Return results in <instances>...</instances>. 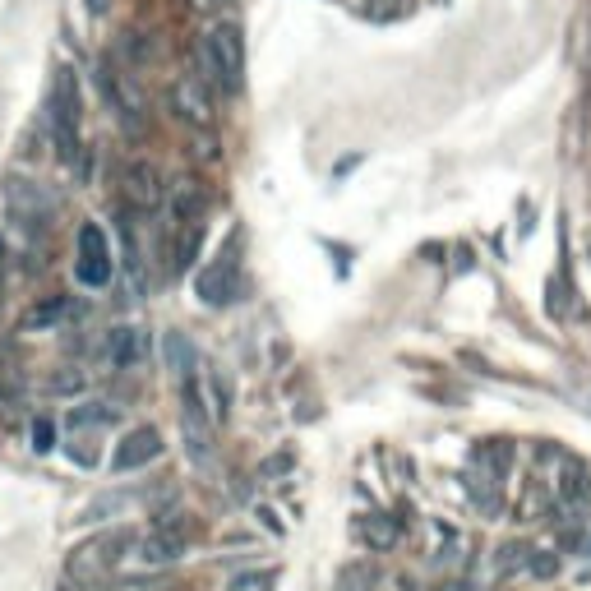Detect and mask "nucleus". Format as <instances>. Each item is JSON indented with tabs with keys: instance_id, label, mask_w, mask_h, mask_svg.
Segmentation results:
<instances>
[{
	"instance_id": "2eb2a0df",
	"label": "nucleus",
	"mask_w": 591,
	"mask_h": 591,
	"mask_svg": "<svg viewBox=\"0 0 591 591\" xmlns=\"http://www.w3.org/2000/svg\"><path fill=\"white\" fill-rule=\"evenodd\" d=\"M116 236H121V254H125V273H130L134 291H144V250H139V231H134V213L125 208L121 222H116Z\"/></svg>"
},
{
	"instance_id": "f8f14e48",
	"label": "nucleus",
	"mask_w": 591,
	"mask_h": 591,
	"mask_svg": "<svg viewBox=\"0 0 591 591\" xmlns=\"http://www.w3.org/2000/svg\"><path fill=\"white\" fill-rule=\"evenodd\" d=\"M121 194L130 213H148V208L162 204V176H157L153 162H130L121 176Z\"/></svg>"
},
{
	"instance_id": "6e6552de",
	"label": "nucleus",
	"mask_w": 591,
	"mask_h": 591,
	"mask_svg": "<svg viewBox=\"0 0 591 591\" xmlns=\"http://www.w3.org/2000/svg\"><path fill=\"white\" fill-rule=\"evenodd\" d=\"M171 107H176V116L190 125H199V130H208V125L218 121V102H213V88L199 79V74H181L176 84H171Z\"/></svg>"
},
{
	"instance_id": "aec40b11",
	"label": "nucleus",
	"mask_w": 591,
	"mask_h": 591,
	"mask_svg": "<svg viewBox=\"0 0 591 591\" xmlns=\"http://www.w3.org/2000/svg\"><path fill=\"white\" fill-rule=\"evenodd\" d=\"M527 559H531V545L508 541V545H499V550H495V573H499V578H508V573L527 568Z\"/></svg>"
},
{
	"instance_id": "20e7f679",
	"label": "nucleus",
	"mask_w": 591,
	"mask_h": 591,
	"mask_svg": "<svg viewBox=\"0 0 591 591\" xmlns=\"http://www.w3.org/2000/svg\"><path fill=\"white\" fill-rule=\"evenodd\" d=\"M134 545L139 541H134L130 527H116V531H107V536H97V541L79 545L70 555V578H102V573H111L125 555H134Z\"/></svg>"
},
{
	"instance_id": "7c9ffc66",
	"label": "nucleus",
	"mask_w": 591,
	"mask_h": 591,
	"mask_svg": "<svg viewBox=\"0 0 591 591\" xmlns=\"http://www.w3.org/2000/svg\"><path fill=\"white\" fill-rule=\"evenodd\" d=\"M199 10H218V5H231V0H194Z\"/></svg>"
},
{
	"instance_id": "1a4fd4ad",
	"label": "nucleus",
	"mask_w": 591,
	"mask_h": 591,
	"mask_svg": "<svg viewBox=\"0 0 591 591\" xmlns=\"http://www.w3.org/2000/svg\"><path fill=\"white\" fill-rule=\"evenodd\" d=\"M97 88H102V97H107L111 116L121 121V130L139 139V134H144V107H139V97L130 93L125 74H121V70H111V65H102V70H97Z\"/></svg>"
},
{
	"instance_id": "412c9836",
	"label": "nucleus",
	"mask_w": 591,
	"mask_h": 591,
	"mask_svg": "<svg viewBox=\"0 0 591 591\" xmlns=\"http://www.w3.org/2000/svg\"><path fill=\"white\" fill-rule=\"evenodd\" d=\"M111 421H116V407H111V402H84V407L70 411L74 430H84V425H111Z\"/></svg>"
},
{
	"instance_id": "dca6fc26",
	"label": "nucleus",
	"mask_w": 591,
	"mask_h": 591,
	"mask_svg": "<svg viewBox=\"0 0 591 591\" xmlns=\"http://www.w3.org/2000/svg\"><path fill=\"white\" fill-rule=\"evenodd\" d=\"M467 495L485 518H499V513H504V481L485 476V471H467Z\"/></svg>"
},
{
	"instance_id": "bb28decb",
	"label": "nucleus",
	"mask_w": 591,
	"mask_h": 591,
	"mask_svg": "<svg viewBox=\"0 0 591 591\" xmlns=\"http://www.w3.org/2000/svg\"><path fill=\"white\" fill-rule=\"evenodd\" d=\"M568 388H573V398H578L582 402V411H587V416H591V374H573V379H568Z\"/></svg>"
},
{
	"instance_id": "423d86ee",
	"label": "nucleus",
	"mask_w": 591,
	"mask_h": 591,
	"mask_svg": "<svg viewBox=\"0 0 591 591\" xmlns=\"http://www.w3.org/2000/svg\"><path fill=\"white\" fill-rule=\"evenodd\" d=\"M79 250H74V278L84 282V287H107L111 282V245L107 236H102V227L97 222H84L79 227Z\"/></svg>"
},
{
	"instance_id": "c756f323",
	"label": "nucleus",
	"mask_w": 591,
	"mask_h": 591,
	"mask_svg": "<svg viewBox=\"0 0 591 591\" xmlns=\"http://www.w3.org/2000/svg\"><path fill=\"white\" fill-rule=\"evenodd\" d=\"M370 14H374V19H393V14H402V10H398V5H388V10H384V5H374Z\"/></svg>"
},
{
	"instance_id": "393cba45",
	"label": "nucleus",
	"mask_w": 591,
	"mask_h": 591,
	"mask_svg": "<svg viewBox=\"0 0 591 591\" xmlns=\"http://www.w3.org/2000/svg\"><path fill=\"white\" fill-rule=\"evenodd\" d=\"M370 582H374V568H370V564H361V568H342V587H347V591L370 587Z\"/></svg>"
},
{
	"instance_id": "f3484780",
	"label": "nucleus",
	"mask_w": 591,
	"mask_h": 591,
	"mask_svg": "<svg viewBox=\"0 0 591 591\" xmlns=\"http://www.w3.org/2000/svg\"><path fill=\"white\" fill-rule=\"evenodd\" d=\"M162 356H167V370L176 374V379L199 374V351H194V342L185 338V333H167V338H162Z\"/></svg>"
},
{
	"instance_id": "cd10ccee",
	"label": "nucleus",
	"mask_w": 591,
	"mask_h": 591,
	"mask_svg": "<svg viewBox=\"0 0 591 591\" xmlns=\"http://www.w3.org/2000/svg\"><path fill=\"white\" fill-rule=\"evenodd\" d=\"M84 5H88V14H93V19H102V14L111 10V0H84Z\"/></svg>"
},
{
	"instance_id": "4468645a",
	"label": "nucleus",
	"mask_w": 591,
	"mask_h": 591,
	"mask_svg": "<svg viewBox=\"0 0 591 591\" xmlns=\"http://www.w3.org/2000/svg\"><path fill=\"white\" fill-rule=\"evenodd\" d=\"M208 208V190L199 181H176V190H171V218L181 222V227H194V222L204 218Z\"/></svg>"
},
{
	"instance_id": "c85d7f7f",
	"label": "nucleus",
	"mask_w": 591,
	"mask_h": 591,
	"mask_svg": "<svg viewBox=\"0 0 591 591\" xmlns=\"http://www.w3.org/2000/svg\"><path fill=\"white\" fill-rule=\"evenodd\" d=\"M259 518L268 522V531H278V536H282V531H287V527H282V522H278V513H273V508H264V513H259Z\"/></svg>"
},
{
	"instance_id": "b1692460",
	"label": "nucleus",
	"mask_w": 591,
	"mask_h": 591,
	"mask_svg": "<svg viewBox=\"0 0 591 591\" xmlns=\"http://www.w3.org/2000/svg\"><path fill=\"white\" fill-rule=\"evenodd\" d=\"M84 370H61L56 374V379H51V388H56V393H84Z\"/></svg>"
},
{
	"instance_id": "a211bd4d",
	"label": "nucleus",
	"mask_w": 591,
	"mask_h": 591,
	"mask_svg": "<svg viewBox=\"0 0 591 591\" xmlns=\"http://www.w3.org/2000/svg\"><path fill=\"white\" fill-rule=\"evenodd\" d=\"M356 536H361L370 550H393V545H398V522L388 518V513H370V518L356 522Z\"/></svg>"
},
{
	"instance_id": "0eeeda50",
	"label": "nucleus",
	"mask_w": 591,
	"mask_h": 591,
	"mask_svg": "<svg viewBox=\"0 0 591 591\" xmlns=\"http://www.w3.org/2000/svg\"><path fill=\"white\" fill-rule=\"evenodd\" d=\"M194 287H199V301H204V305H231L236 296H241L245 282H241V259H236V241H231L227 250H222L218 259H213V264L199 273V282H194Z\"/></svg>"
},
{
	"instance_id": "4be33fe9",
	"label": "nucleus",
	"mask_w": 591,
	"mask_h": 591,
	"mask_svg": "<svg viewBox=\"0 0 591 591\" xmlns=\"http://www.w3.org/2000/svg\"><path fill=\"white\" fill-rule=\"evenodd\" d=\"M65 310H70V301H65V296H56V301H47L42 310H33V314H28V319H24V328H51V324H56V319H61Z\"/></svg>"
},
{
	"instance_id": "a878e982",
	"label": "nucleus",
	"mask_w": 591,
	"mask_h": 591,
	"mask_svg": "<svg viewBox=\"0 0 591 591\" xmlns=\"http://www.w3.org/2000/svg\"><path fill=\"white\" fill-rule=\"evenodd\" d=\"M51 439H56V425H51V421H33V448H37V453H51V448H56Z\"/></svg>"
},
{
	"instance_id": "7ed1b4c3",
	"label": "nucleus",
	"mask_w": 591,
	"mask_h": 591,
	"mask_svg": "<svg viewBox=\"0 0 591 591\" xmlns=\"http://www.w3.org/2000/svg\"><path fill=\"white\" fill-rule=\"evenodd\" d=\"M213 411H208V398L199 388V374L181 379V439H185V453H190L194 467H208L213 462Z\"/></svg>"
},
{
	"instance_id": "39448f33",
	"label": "nucleus",
	"mask_w": 591,
	"mask_h": 591,
	"mask_svg": "<svg viewBox=\"0 0 591 591\" xmlns=\"http://www.w3.org/2000/svg\"><path fill=\"white\" fill-rule=\"evenodd\" d=\"M5 204L24 227H51L61 213V199L37 181H5Z\"/></svg>"
},
{
	"instance_id": "f257e3e1",
	"label": "nucleus",
	"mask_w": 591,
	"mask_h": 591,
	"mask_svg": "<svg viewBox=\"0 0 591 591\" xmlns=\"http://www.w3.org/2000/svg\"><path fill=\"white\" fill-rule=\"evenodd\" d=\"M199 79H204L213 93L236 97L245 88V37L236 24H213L199 37Z\"/></svg>"
},
{
	"instance_id": "9d476101",
	"label": "nucleus",
	"mask_w": 591,
	"mask_h": 591,
	"mask_svg": "<svg viewBox=\"0 0 591 591\" xmlns=\"http://www.w3.org/2000/svg\"><path fill=\"white\" fill-rule=\"evenodd\" d=\"M185 545H190L185 527H176V522H162V527H153L144 541L134 545V559H139V564H148V568H167V564H176V559L185 555Z\"/></svg>"
},
{
	"instance_id": "5701e85b",
	"label": "nucleus",
	"mask_w": 591,
	"mask_h": 591,
	"mask_svg": "<svg viewBox=\"0 0 591 591\" xmlns=\"http://www.w3.org/2000/svg\"><path fill=\"white\" fill-rule=\"evenodd\" d=\"M527 573H536V578H555V573H559V559L550 555V550H531Z\"/></svg>"
},
{
	"instance_id": "6ab92c4d",
	"label": "nucleus",
	"mask_w": 591,
	"mask_h": 591,
	"mask_svg": "<svg viewBox=\"0 0 591 591\" xmlns=\"http://www.w3.org/2000/svg\"><path fill=\"white\" fill-rule=\"evenodd\" d=\"M199 241H204V227H199V222H194V227H181V236H176V259H171V268H176V273H185V268L194 264Z\"/></svg>"
},
{
	"instance_id": "f03ea898",
	"label": "nucleus",
	"mask_w": 591,
	"mask_h": 591,
	"mask_svg": "<svg viewBox=\"0 0 591 591\" xmlns=\"http://www.w3.org/2000/svg\"><path fill=\"white\" fill-rule=\"evenodd\" d=\"M47 130H51V144H56V157L74 167V157H79V79H74V70L51 74Z\"/></svg>"
},
{
	"instance_id": "ddd939ff",
	"label": "nucleus",
	"mask_w": 591,
	"mask_h": 591,
	"mask_svg": "<svg viewBox=\"0 0 591 591\" xmlns=\"http://www.w3.org/2000/svg\"><path fill=\"white\" fill-rule=\"evenodd\" d=\"M157 453H162V435H157L153 425H139V430H130V435L116 444V453H111V467H116V471L148 467Z\"/></svg>"
},
{
	"instance_id": "9b49d317",
	"label": "nucleus",
	"mask_w": 591,
	"mask_h": 591,
	"mask_svg": "<svg viewBox=\"0 0 591 591\" xmlns=\"http://www.w3.org/2000/svg\"><path fill=\"white\" fill-rule=\"evenodd\" d=\"M102 351H107L111 370L121 374H134L148 365V351H153V342H148L144 328H111L107 342H102Z\"/></svg>"
},
{
	"instance_id": "2f4dec72",
	"label": "nucleus",
	"mask_w": 591,
	"mask_h": 591,
	"mask_svg": "<svg viewBox=\"0 0 591 591\" xmlns=\"http://www.w3.org/2000/svg\"><path fill=\"white\" fill-rule=\"evenodd\" d=\"M582 555H591V527H587V545H582Z\"/></svg>"
}]
</instances>
